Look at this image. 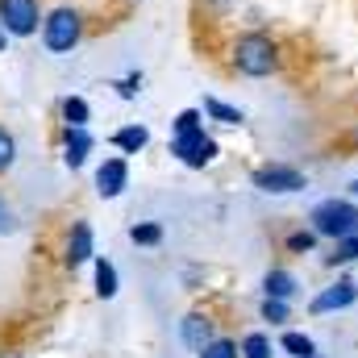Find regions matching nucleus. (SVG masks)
Here are the masks:
<instances>
[{
  "label": "nucleus",
  "mask_w": 358,
  "mask_h": 358,
  "mask_svg": "<svg viewBox=\"0 0 358 358\" xmlns=\"http://www.w3.org/2000/svg\"><path fill=\"white\" fill-rule=\"evenodd\" d=\"M84 42V13L76 4H59L46 13L42 21V46L50 55H71L76 46Z\"/></svg>",
  "instance_id": "f257e3e1"
},
{
  "label": "nucleus",
  "mask_w": 358,
  "mask_h": 358,
  "mask_svg": "<svg viewBox=\"0 0 358 358\" xmlns=\"http://www.w3.org/2000/svg\"><path fill=\"white\" fill-rule=\"evenodd\" d=\"M279 67V46H275V38L267 34H242L238 42H234V71H242V76H250V80H263Z\"/></svg>",
  "instance_id": "f03ea898"
},
{
  "label": "nucleus",
  "mask_w": 358,
  "mask_h": 358,
  "mask_svg": "<svg viewBox=\"0 0 358 358\" xmlns=\"http://www.w3.org/2000/svg\"><path fill=\"white\" fill-rule=\"evenodd\" d=\"M308 221H313V234L317 238H334V242H342V238H355L358 234V204L355 200H321V204H313V213H308Z\"/></svg>",
  "instance_id": "7ed1b4c3"
},
{
  "label": "nucleus",
  "mask_w": 358,
  "mask_h": 358,
  "mask_svg": "<svg viewBox=\"0 0 358 358\" xmlns=\"http://www.w3.org/2000/svg\"><path fill=\"white\" fill-rule=\"evenodd\" d=\"M46 13L38 0H0V25L8 38H34L42 29Z\"/></svg>",
  "instance_id": "20e7f679"
},
{
  "label": "nucleus",
  "mask_w": 358,
  "mask_h": 358,
  "mask_svg": "<svg viewBox=\"0 0 358 358\" xmlns=\"http://www.w3.org/2000/svg\"><path fill=\"white\" fill-rule=\"evenodd\" d=\"M171 155H176L183 167L204 171V167L217 159V142H213L204 129H192V134H171Z\"/></svg>",
  "instance_id": "39448f33"
},
{
  "label": "nucleus",
  "mask_w": 358,
  "mask_h": 358,
  "mask_svg": "<svg viewBox=\"0 0 358 358\" xmlns=\"http://www.w3.org/2000/svg\"><path fill=\"white\" fill-rule=\"evenodd\" d=\"M250 183H255L259 192H267V196H287V192H304V187H308V179L300 176L296 167H287V163H267V167H255Z\"/></svg>",
  "instance_id": "423d86ee"
},
{
  "label": "nucleus",
  "mask_w": 358,
  "mask_h": 358,
  "mask_svg": "<svg viewBox=\"0 0 358 358\" xmlns=\"http://www.w3.org/2000/svg\"><path fill=\"white\" fill-rule=\"evenodd\" d=\"M355 300H358V283H355V279H338V283H329L325 292H317V296H313L308 313H313V317H325V313H342V308H350Z\"/></svg>",
  "instance_id": "0eeeda50"
},
{
  "label": "nucleus",
  "mask_w": 358,
  "mask_h": 358,
  "mask_svg": "<svg viewBox=\"0 0 358 358\" xmlns=\"http://www.w3.org/2000/svg\"><path fill=\"white\" fill-rule=\"evenodd\" d=\"M129 187V163L117 155V159H104L100 167H96V196L100 200H117L121 192Z\"/></svg>",
  "instance_id": "6e6552de"
},
{
  "label": "nucleus",
  "mask_w": 358,
  "mask_h": 358,
  "mask_svg": "<svg viewBox=\"0 0 358 358\" xmlns=\"http://www.w3.org/2000/svg\"><path fill=\"white\" fill-rule=\"evenodd\" d=\"M96 259V238H92V225L88 221H76L71 225V238H67V250H63V263L76 271Z\"/></svg>",
  "instance_id": "1a4fd4ad"
},
{
  "label": "nucleus",
  "mask_w": 358,
  "mask_h": 358,
  "mask_svg": "<svg viewBox=\"0 0 358 358\" xmlns=\"http://www.w3.org/2000/svg\"><path fill=\"white\" fill-rule=\"evenodd\" d=\"M92 146H96V138L88 134V125H63V163H67L71 171L88 163Z\"/></svg>",
  "instance_id": "9d476101"
},
{
  "label": "nucleus",
  "mask_w": 358,
  "mask_h": 358,
  "mask_svg": "<svg viewBox=\"0 0 358 358\" xmlns=\"http://www.w3.org/2000/svg\"><path fill=\"white\" fill-rule=\"evenodd\" d=\"M179 338H183V346H187L192 355H200V350L213 342V317H208V313H187V317L179 321Z\"/></svg>",
  "instance_id": "9b49d317"
},
{
  "label": "nucleus",
  "mask_w": 358,
  "mask_h": 358,
  "mask_svg": "<svg viewBox=\"0 0 358 358\" xmlns=\"http://www.w3.org/2000/svg\"><path fill=\"white\" fill-rule=\"evenodd\" d=\"M108 142H113L121 155H138V150H146V142H150V129L134 121V125H121V129H117Z\"/></svg>",
  "instance_id": "f8f14e48"
},
{
  "label": "nucleus",
  "mask_w": 358,
  "mask_h": 358,
  "mask_svg": "<svg viewBox=\"0 0 358 358\" xmlns=\"http://www.w3.org/2000/svg\"><path fill=\"white\" fill-rule=\"evenodd\" d=\"M263 292H267V296H275V300H292V296H296V275H292V271H267V275H263Z\"/></svg>",
  "instance_id": "ddd939ff"
},
{
  "label": "nucleus",
  "mask_w": 358,
  "mask_h": 358,
  "mask_svg": "<svg viewBox=\"0 0 358 358\" xmlns=\"http://www.w3.org/2000/svg\"><path fill=\"white\" fill-rule=\"evenodd\" d=\"M92 267H96V296L100 300H113L117 296V267L108 259H92Z\"/></svg>",
  "instance_id": "4468645a"
},
{
  "label": "nucleus",
  "mask_w": 358,
  "mask_h": 358,
  "mask_svg": "<svg viewBox=\"0 0 358 358\" xmlns=\"http://www.w3.org/2000/svg\"><path fill=\"white\" fill-rule=\"evenodd\" d=\"M204 117H213V121H221V125H242V121H246L242 108H234V104H225V100H217V96H204Z\"/></svg>",
  "instance_id": "2eb2a0df"
},
{
  "label": "nucleus",
  "mask_w": 358,
  "mask_h": 358,
  "mask_svg": "<svg viewBox=\"0 0 358 358\" xmlns=\"http://www.w3.org/2000/svg\"><path fill=\"white\" fill-rule=\"evenodd\" d=\"M279 350H283L287 358H313L317 355L313 338H308V334H296V329H287V334L279 338Z\"/></svg>",
  "instance_id": "dca6fc26"
},
{
  "label": "nucleus",
  "mask_w": 358,
  "mask_h": 358,
  "mask_svg": "<svg viewBox=\"0 0 358 358\" xmlns=\"http://www.w3.org/2000/svg\"><path fill=\"white\" fill-rule=\"evenodd\" d=\"M59 113H63V125H88L92 121V108H88L84 96H63Z\"/></svg>",
  "instance_id": "f3484780"
},
{
  "label": "nucleus",
  "mask_w": 358,
  "mask_h": 358,
  "mask_svg": "<svg viewBox=\"0 0 358 358\" xmlns=\"http://www.w3.org/2000/svg\"><path fill=\"white\" fill-rule=\"evenodd\" d=\"M129 242L134 246H159L163 242V225L159 221H138V225H129Z\"/></svg>",
  "instance_id": "a211bd4d"
},
{
  "label": "nucleus",
  "mask_w": 358,
  "mask_h": 358,
  "mask_svg": "<svg viewBox=\"0 0 358 358\" xmlns=\"http://www.w3.org/2000/svg\"><path fill=\"white\" fill-rule=\"evenodd\" d=\"M242 358H275L271 355V338L267 334H259V329L246 334V338H242Z\"/></svg>",
  "instance_id": "6ab92c4d"
},
{
  "label": "nucleus",
  "mask_w": 358,
  "mask_h": 358,
  "mask_svg": "<svg viewBox=\"0 0 358 358\" xmlns=\"http://www.w3.org/2000/svg\"><path fill=\"white\" fill-rule=\"evenodd\" d=\"M192 129H204V108H183L171 121V134H192Z\"/></svg>",
  "instance_id": "aec40b11"
},
{
  "label": "nucleus",
  "mask_w": 358,
  "mask_h": 358,
  "mask_svg": "<svg viewBox=\"0 0 358 358\" xmlns=\"http://www.w3.org/2000/svg\"><path fill=\"white\" fill-rule=\"evenodd\" d=\"M238 355H242V346H238V342H229V338H213V342H208L196 358H238Z\"/></svg>",
  "instance_id": "412c9836"
},
{
  "label": "nucleus",
  "mask_w": 358,
  "mask_h": 358,
  "mask_svg": "<svg viewBox=\"0 0 358 358\" xmlns=\"http://www.w3.org/2000/svg\"><path fill=\"white\" fill-rule=\"evenodd\" d=\"M13 163H17V138H13V134L0 125V176H4Z\"/></svg>",
  "instance_id": "4be33fe9"
},
{
  "label": "nucleus",
  "mask_w": 358,
  "mask_h": 358,
  "mask_svg": "<svg viewBox=\"0 0 358 358\" xmlns=\"http://www.w3.org/2000/svg\"><path fill=\"white\" fill-rule=\"evenodd\" d=\"M292 313H287V300H275V296H267L263 300V321H271V325H283Z\"/></svg>",
  "instance_id": "5701e85b"
},
{
  "label": "nucleus",
  "mask_w": 358,
  "mask_h": 358,
  "mask_svg": "<svg viewBox=\"0 0 358 358\" xmlns=\"http://www.w3.org/2000/svg\"><path fill=\"white\" fill-rule=\"evenodd\" d=\"M113 88H117V96H121V100H134V96L142 92V71H129V76H125V80H117Z\"/></svg>",
  "instance_id": "b1692460"
},
{
  "label": "nucleus",
  "mask_w": 358,
  "mask_h": 358,
  "mask_svg": "<svg viewBox=\"0 0 358 358\" xmlns=\"http://www.w3.org/2000/svg\"><path fill=\"white\" fill-rule=\"evenodd\" d=\"M8 234H17V213L4 200V192H0V238H8Z\"/></svg>",
  "instance_id": "393cba45"
},
{
  "label": "nucleus",
  "mask_w": 358,
  "mask_h": 358,
  "mask_svg": "<svg viewBox=\"0 0 358 358\" xmlns=\"http://www.w3.org/2000/svg\"><path fill=\"white\" fill-rule=\"evenodd\" d=\"M329 263H358V234H355V238H342V242H338V255H334Z\"/></svg>",
  "instance_id": "a878e982"
},
{
  "label": "nucleus",
  "mask_w": 358,
  "mask_h": 358,
  "mask_svg": "<svg viewBox=\"0 0 358 358\" xmlns=\"http://www.w3.org/2000/svg\"><path fill=\"white\" fill-rule=\"evenodd\" d=\"M317 246V234H292L287 238V250H296V255H304V250H313Z\"/></svg>",
  "instance_id": "bb28decb"
},
{
  "label": "nucleus",
  "mask_w": 358,
  "mask_h": 358,
  "mask_svg": "<svg viewBox=\"0 0 358 358\" xmlns=\"http://www.w3.org/2000/svg\"><path fill=\"white\" fill-rule=\"evenodd\" d=\"M204 4H208V8H217V13H225V8H229V4H238V0H204Z\"/></svg>",
  "instance_id": "cd10ccee"
},
{
  "label": "nucleus",
  "mask_w": 358,
  "mask_h": 358,
  "mask_svg": "<svg viewBox=\"0 0 358 358\" xmlns=\"http://www.w3.org/2000/svg\"><path fill=\"white\" fill-rule=\"evenodd\" d=\"M0 50H8V34H4V25H0Z\"/></svg>",
  "instance_id": "c85d7f7f"
},
{
  "label": "nucleus",
  "mask_w": 358,
  "mask_h": 358,
  "mask_svg": "<svg viewBox=\"0 0 358 358\" xmlns=\"http://www.w3.org/2000/svg\"><path fill=\"white\" fill-rule=\"evenodd\" d=\"M350 192H355V196H358V179H355V183H350Z\"/></svg>",
  "instance_id": "c756f323"
},
{
  "label": "nucleus",
  "mask_w": 358,
  "mask_h": 358,
  "mask_svg": "<svg viewBox=\"0 0 358 358\" xmlns=\"http://www.w3.org/2000/svg\"><path fill=\"white\" fill-rule=\"evenodd\" d=\"M313 358H317V355H313Z\"/></svg>",
  "instance_id": "7c9ffc66"
}]
</instances>
